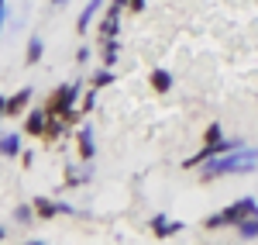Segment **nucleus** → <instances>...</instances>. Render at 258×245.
<instances>
[{
	"instance_id": "obj_8",
	"label": "nucleus",
	"mask_w": 258,
	"mask_h": 245,
	"mask_svg": "<svg viewBox=\"0 0 258 245\" xmlns=\"http://www.w3.org/2000/svg\"><path fill=\"white\" fill-rule=\"evenodd\" d=\"M238 235L244 238V242H251V238H258V211L251 214V218H244V221H238Z\"/></svg>"
},
{
	"instance_id": "obj_17",
	"label": "nucleus",
	"mask_w": 258,
	"mask_h": 245,
	"mask_svg": "<svg viewBox=\"0 0 258 245\" xmlns=\"http://www.w3.org/2000/svg\"><path fill=\"white\" fill-rule=\"evenodd\" d=\"M207 228H210V231H217V228H227L224 214H210V218H207Z\"/></svg>"
},
{
	"instance_id": "obj_2",
	"label": "nucleus",
	"mask_w": 258,
	"mask_h": 245,
	"mask_svg": "<svg viewBox=\"0 0 258 245\" xmlns=\"http://www.w3.org/2000/svg\"><path fill=\"white\" fill-rule=\"evenodd\" d=\"M80 93H83V86L80 83H66V86H59L55 90V97H52V104H48V114H69L73 107H76V101H80Z\"/></svg>"
},
{
	"instance_id": "obj_12",
	"label": "nucleus",
	"mask_w": 258,
	"mask_h": 245,
	"mask_svg": "<svg viewBox=\"0 0 258 245\" xmlns=\"http://www.w3.org/2000/svg\"><path fill=\"white\" fill-rule=\"evenodd\" d=\"M117 59H120V45H117V38H107L103 41V66H117Z\"/></svg>"
},
{
	"instance_id": "obj_11",
	"label": "nucleus",
	"mask_w": 258,
	"mask_h": 245,
	"mask_svg": "<svg viewBox=\"0 0 258 245\" xmlns=\"http://www.w3.org/2000/svg\"><path fill=\"white\" fill-rule=\"evenodd\" d=\"M21 152V135H0V156H18Z\"/></svg>"
},
{
	"instance_id": "obj_13",
	"label": "nucleus",
	"mask_w": 258,
	"mask_h": 245,
	"mask_svg": "<svg viewBox=\"0 0 258 245\" xmlns=\"http://www.w3.org/2000/svg\"><path fill=\"white\" fill-rule=\"evenodd\" d=\"M35 214L48 221V218H55V214H59V204H55V201H48V197H38V201H35Z\"/></svg>"
},
{
	"instance_id": "obj_5",
	"label": "nucleus",
	"mask_w": 258,
	"mask_h": 245,
	"mask_svg": "<svg viewBox=\"0 0 258 245\" xmlns=\"http://www.w3.org/2000/svg\"><path fill=\"white\" fill-rule=\"evenodd\" d=\"M45 128H48V111H31V114H28V118H24V131H28V135H45Z\"/></svg>"
},
{
	"instance_id": "obj_9",
	"label": "nucleus",
	"mask_w": 258,
	"mask_h": 245,
	"mask_svg": "<svg viewBox=\"0 0 258 245\" xmlns=\"http://www.w3.org/2000/svg\"><path fill=\"white\" fill-rule=\"evenodd\" d=\"M152 90L169 93V90H172V73H169V69H155V73H152Z\"/></svg>"
},
{
	"instance_id": "obj_18",
	"label": "nucleus",
	"mask_w": 258,
	"mask_h": 245,
	"mask_svg": "<svg viewBox=\"0 0 258 245\" xmlns=\"http://www.w3.org/2000/svg\"><path fill=\"white\" fill-rule=\"evenodd\" d=\"M220 142V124H210L207 128V145H217Z\"/></svg>"
},
{
	"instance_id": "obj_16",
	"label": "nucleus",
	"mask_w": 258,
	"mask_h": 245,
	"mask_svg": "<svg viewBox=\"0 0 258 245\" xmlns=\"http://www.w3.org/2000/svg\"><path fill=\"white\" fill-rule=\"evenodd\" d=\"M31 218H35V207H28V204H21L14 211V221H21V225H31Z\"/></svg>"
},
{
	"instance_id": "obj_19",
	"label": "nucleus",
	"mask_w": 258,
	"mask_h": 245,
	"mask_svg": "<svg viewBox=\"0 0 258 245\" xmlns=\"http://www.w3.org/2000/svg\"><path fill=\"white\" fill-rule=\"evenodd\" d=\"M93 104H97V86L86 90V97H83V107H86V111H93Z\"/></svg>"
},
{
	"instance_id": "obj_23",
	"label": "nucleus",
	"mask_w": 258,
	"mask_h": 245,
	"mask_svg": "<svg viewBox=\"0 0 258 245\" xmlns=\"http://www.w3.org/2000/svg\"><path fill=\"white\" fill-rule=\"evenodd\" d=\"M4 238H7V228H0V242H4Z\"/></svg>"
},
{
	"instance_id": "obj_14",
	"label": "nucleus",
	"mask_w": 258,
	"mask_h": 245,
	"mask_svg": "<svg viewBox=\"0 0 258 245\" xmlns=\"http://www.w3.org/2000/svg\"><path fill=\"white\" fill-rule=\"evenodd\" d=\"M100 4H103V0H90V4L83 7L80 21H76V28H80V31H86V28H90V21H93V14H97V11H100Z\"/></svg>"
},
{
	"instance_id": "obj_7",
	"label": "nucleus",
	"mask_w": 258,
	"mask_h": 245,
	"mask_svg": "<svg viewBox=\"0 0 258 245\" xmlns=\"http://www.w3.org/2000/svg\"><path fill=\"white\" fill-rule=\"evenodd\" d=\"M93 152H97V145H93V128H90V124H83V128H80V156L90 163V159H93Z\"/></svg>"
},
{
	"instance_id": "obj_21",
	"label": "nucleus",
	"mask_w": 258,
	"mask_h": 245,
	"mask_svg": "<svg viewBox=\"0 0 258 245\" xmlns=\"http://www.w3.org/2000/svg\"><path fill=\"white\" fill-rule=\"evenodd\" d=\"M131 4V11H145V0H127Z\"/></svg>"
},
{
	"instance_id": "obj_22",
	"label": "nucleus",
	"mask_w": 258,
	"mask_h": 245,
	"mask_svg": "<svg viewBox=\"0 0 258 245\" xmlns=\"http://www.w3.org/2000/svg\"><path fill=\"white\" fill-rule=\"evenodd\" d=\"M7 114V97H0V118Z\"/></svg>"
},
{
	"instance_id": "obj_3",
	"label": "nucleus",
	"mask_w": 258,
	"mask_h": 245,
	"mask_svg": "<svg viewBox=\"0 0 258 245\" xmlns=\"http://www.w3.org/2000/svg\"><path fill=\"white\" fill-rule=\"evenodd\" d=\"M255 211H258V204H255V201H251V197H241L238 204L224 207L220 214H224V221H227V225H238V221H244V218H251Z\"/></svg>"
},
{
	"instance_id": "obj_20",
	"label": "nucleus",
	"mask_w": 258,
	"mask_h": 245,
	"mask_svg": "<svg viewBox=\"0 0 258 245\" xmlns=\"http://www.w3.org/2000/svg\"><path fill=\"white\" fill-rule=\"evenodd\" d=\"M76 62H90V48H86V45H83L80 52H76Z\"/></svg>"
},
{
	"instance_id": "obj_4",
	"label": "nucleus",
	"mask_w": 258,
	"mask_h": 245,
	"mask_svg": "<svg viewBox=\"0 0 258 245\" xmlns=\"http://www.w3.org/2000/svg\"><path fill=\"white\" fill-rule=\"evenodd\" d=\"M182 228H186L182 221H169L165 214H155V218H152V231H155V238H172V235H179Z\"/></svg>"
},
{
	"instance_id": "obj_10",
	"label": "nucleus",
	"mask_w": 258,
	"mask_h": 245,
	"mask_svg": "<svg viewBox=\"0 0 258 245\" xmlns=\"http://www.w3.org/2000/svg\"><path fill=\"white\" fill-rule=\"evenodd\" d=\"M41 52H45L41 38H38V35H31V38H28V52H24V62H28V66H38Z\"/></svg>"
},
{
	"instance_id": "obj_24",
	"label": "nucleus",
	"mask_w": 258,
	"mask_h": 245,
	"mask_svg": "<svg viewBox=\"0 0 258 245\" xmlns=\"http://www.w3.org/2000/svg\"><path fill=\"white\" fill-rule=\"evenodd\" d=\"M52 4H55V7H66V0H52Z\"/></svg>"
},
{
	"instance_id": "obj_6",
	"label": "nucleus",
	"mask_w": 258,
	"mask_h": 245,
	"mask_svg": "<svg viewBox=\"0 0 258 245\" xmlns=\"http://www.w3.org/2000/svg\"><path fill=\"white\" fill-rule=\"evenodd\" d=\"M31 97H35V86H24V90H18L14 97H7V114H21V111L31 104Z\"/></svg>"
},
{
	"instance_id": "obj_1",
	"label": "nucleus",
	"mask_w": 258,
	"mask_h": 245,
	"mask_svg": "<svg viewBox=\"0 0 258 245\" xmlns=\"http://www.w3.org/2000/svg\"><path fill=\"white\" fill-rule=\"evenodd\" d=\"M258 166V149H248V145H241L234 152H220L214 159H207L203 163V180H217V176H227V173H251Z\"/></svg>"
},
{
	"instance_id": "obj_15",
	"label": "nucleus",
	"mask_w": 258,
	"mask_h": 245,
	"mask_svg": "<svg viewBox=\"0 0 258 245\" xmlns=\"http://www.w3.org/2000/svg\"><path fill=\"white\" fill-rule=\"evenodd\" d=\"M110 83H114V73H110V66H107V69H100V73H93V86H110Z\"/></svg>"
}]
</instances>
